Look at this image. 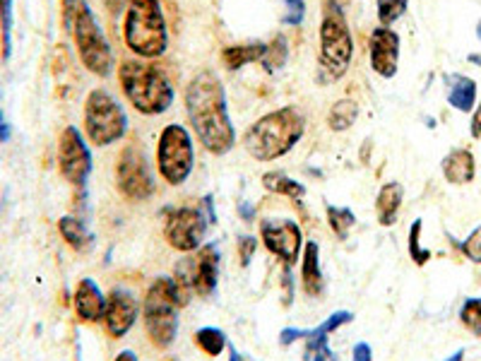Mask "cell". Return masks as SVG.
<instances>
[{
    "label": "cell",
    "instance_id": "35",
    "mask_svg": "<svg viewBox=\"0 0 481 361\" xmlns=\"http://www.w3.org/2000/svg\"><path fill=\"white\" fill-rule=\"evenodd\" d=\"M284 3V17H282V24H289V27H299L303 20H306V0H282Z\"/></svg>",
    "mask_w": 481,
    "mask_h": 361
},
{
    "label": "cell",
    "instance_id": "12",
    "mask_svg": "<svg viewBox=\"0 0 481 361\" xmlns=\"http://www.w3.org/2000/svg\"><path fill=\"white\" fill-rule=\"evenodd\" d=\"M260 241L279 263L292 265V268L303 251V232L289 217L260 219Z\"/></svg>",
    "mask_w": 481,
    "mask_h": 361
},
{
    "label": "cell",
    "instance_id": "7",
    "mask_svg": "<svg viewBox=\"0 0 481 361\" xmlns=\"http://www.w3.org/2000/svg\"><path fill=\"white\" fill-rule=\"evenodd\" d=\"M84 133L97 147L118 143L128 133V113L109 90H92L84 99Z\"/></svg>",
    "mask_w": 481,
    "mask_h": 361
},
{
    "label": "cell",
    "instance_id": "10",
    "mask_svg": "<svg viewBox=\"0 0 481 361\" xmlns=\"http://www.w3.org/2000/svg\"><path fill=\"white\" fill-rule=\"evenodd\" d=\"M116 189L130 203H144L157 193V176L143 145L130 143L116 159Z\"/></svg>",
    "mask_w": 481,
    "mask_h": 361
},
{
    "label": "cell",
    "instance_id": "49",
    "mask_svg": "<svg viewBox=\"0 0 481 361\" xmlns=\"http://www.w3.org/2000/svg\"><path fill=\"white\" fill-rule=\"evenodd\" d=\"M477 37H479V41H481V20L477 22Z\"/></svg>",
    "mask_w": 481,
    "mask_h": 361
},
{
    "label": "cell",
    "instance_id": "48",
    "mask_svg": "<svg viewBox=\"0 0 481 361\" xmlns=\"http://www.w3.org/2000/svg\"><path fill=\"white\" fill-rule=\"evenodd\" d=\"M467 60H469V63H477V66H481V56H479V53H469V56H467Z\"/></svg>",
    "mask_w": 481,
    "mask_h": 361
},
{
    "label": "cell",
    "instance_id": "17",
    "mask_svg": "<svg viewBox=\"0 0 481 361\" xmlns=\"http://www.w3.org/2000/svg\"><path fill=\"white\" fill-rule=\"evenodd\" d=\"M371 68L383 80L398 75L399 68V34L390 27H376L369 41Z\"/></svg>",
    "mask_w": 481,
    "mask_h": 361
},
{
    "label": "cell",
    "instance_id": "33",
    "mask_svg": "<svg viewBox=\"0 0 481 361\" xmlns=\"http://www.w3.org/2000/svg\"><path fill=\"white\" fill-rule=\"evenodd\" d=\"M459 323L465 325L467 330L481 338V296L479 299H467L459 309Z\"/></svg>",
    "mask_w": 481,
    "mask_h": 361
},
{
    "label": "cell",
    "instance_id": "31",
    "mask_svg": "<svg viewBox=\"0 0 481 361\" xmlns=\"http://www.w3.org/2000/svg\"><path fill=\"white\" fill-rule=\"evenodd\" d=\"M421 229H424V219H414L412 226H409V241H407V249H409V258L414 260V265H424L431 260V251L421 246Z\"/></svg>",
    "mask_w": 481,
    "mask_h": 361
},
{
    "label": "cell",
    "instance_id": "23",
    "mask_svg": "<svg viewBox=\"0 0 481 361\" xmlns=\"http://www.w3.org/2000/svg\"><path fill=\"white\" fill-rule=\"evenodd\" d=\"M58 232L70 249L77 251V253H90V251L94 249V233L87 229L83 219L70 217V215L58 219Z\"/></svg>",
    "mask_w": 481,
    "mask_h": 361
},
{
    "label": "cell",
    "instance_id": "19",
    "mask_svg": "<svg viewBox=\"0 0 481 361\" xmlns=\"http://www.w3.org/2000/svg\"><path fill=\"white\" fill-rule=\"evenodd\" d=\"M301 282H303V292L309 294L310 299H320L325 294V275L323 268H320V246H318V241H309L303 246Z\"/></svg>",
    "mask_w": 481,
    "mask_h": 361
},
{
    "label": "cell",
    "instance_id": "22",
    "mask_svg": "<svg viewBox=\"0 0 481 361\" xmlns=\"http://www.w3.org/2000/svg\"><path fill=\"white\" fill-rule=\"evenodd\" d=\"M402 200H405V186L399 180H388L383 189L378 190L376 215L380 226H392L398 222Z\"/></svg>",
    "mask_w": 481,
    "mask_h": 361
},
{
    "label": "cell",
    "instance_id": "28",
    "mask_svg": "<svg viewBox=\"0 0 481 361\" xmlns=\"http://www.w3.org/2000/svg\"><path fill=\"white\" fill-rule=\"evenodd\" d=\"M193 342L197 345V349H203L207 357H219L229 347V339H226V332L222 328H214V325H205L200 330L193 335Z\"/></svg>",
    "mask_w": 481,
    "mask_h": 361
},
{
    "label": "cell",
    "instance_id": "36",
    "mask_svg": "<svg viewBox=\"0 0 481 361\" xmlns=\"http://www.w3.org/2000/svg\"><path fill=\"white\" fill-rule=\"evenodd\" d=\"M236 249H239L240 265H243V268H249L250 260L256 258L258 239H256V236H250V233H240L239 239H236Z\"/></svg>",
    "mask_w": 481,
    "mask_h": 361
},
{
    "label": "cell",
    "instance_id": "37",
    "mask_svg": "<svg viewBox=\"0 0 481 361\" xmlns=\"http://www.w3.org/2000/svg\"><path fill=\"white\" fill-rule=\"evenodd\" d=\"M282 292H284V306H292L293 301V275L292 265H282Z\"/></svg>",
    "mask_w": 481,
    "mask_h": 361
},
{
    "label": "cell",
    "instance_id": "18",
    "mask_svg": "<svg viewBox=\"0 0 481 361\" xmlns=\"http://www.w3.org/2000/svg\"><path fill=\"white\" fill-rule=\"evenodd\" d=\"M73 306H75V313L80 321H84V323H99V321H104L106 296L94 279L83 277L77 282L75 294H73Z\"/></svg>",
    "mask_w": 481,
    "mask_h": 361
},
{
    "label": "cell",
    "instance_id": "15",
    "mask_svg": "<svg viewBox=\"0 0 481 361\" xmlns=\"http://www.w3.org/2000/svg\"><path fill=\"white\" fill-rule=\"evenodd\" d=\"M354 321L352 311H335L325 318L323 323L313 328V330H303L301 339L306 342L303 347V361H337V354L332 352L330 335L339 328H345Z\"/></svg>",
    "mask_w": 481,
    "mask_h": 361
},
{
    "label": "cell",
    "instance_id": "27",
    "mask_svg": "<svg viewBox=\"0 0 481 361\" xmlns=\"http://www.w3.org/2000/svg\"><path fill=\"white\" fill-rule=\"evenodd\" d=\"M289 39L284 37V34H277V37L272 39L270 44L265 46V53L263 58H260V63H263L265 73H277V70H282L286 66V60H289Z\"/></svg>",
    "mask_w": 481,
    "mask_h": 361
},
{
    "label": "cell",
    "instance_id": "34",
    "mask_svg": "<svg viewBox=\"0 0 481 361\" xmlns=\"http://www.w3.org/2000/svg\"><path fill=\"white\" fill-rule=\"evenodd\" d=\"M452 243H455V241H452ZM455 246L462 251V256H465L467 260L481 265V225L477 226L462 243H455Z\"/></svg>",
    "mask_w": 481,
    "mask_h": 361
},
{
    "label": "cell",
    "instance_id": "6",
    "mask_svg": "<svg viewBox=\"0 0 481 361\" xmlns=\"http://www.w3.org/2000/svg\"><path fill=\"white\" fill-rule=\"evenodd\" d=\"M179 301L171 277H157L143 301V321L147 338L157 349H169L179 335Z\"/></svg>",
    "mask_w": 481,
    "mask_h": 361
},
{
    "label": "cell",
    "instance_id": "29",
    "mask_svg": "<svg viewBox=\"0 0 481 361\" xmlns=\"http://www.w3.org/2000/svg\"><path fill=\"white\" fill-rule=\"evenodd\" d=\"M325 212H328V225L335 232L337 239H346L349 236V229L356 225V215H354L349 207H335V205H325Z\"/></svg>",
    "mask_w": 481,
    "mask_h": 361
},
{
    "label": "cell",
    "instance_id": "30",
    "mask_svg": "<svg viewBox=\"0 0 481 361\" xmlns=\"http://www.w3.org/2000/svg\"><path fill=\"white\" fill-rule=\"evenodd\" d=\"M13 5L15 0H0V48L5 60L13 56Z\"/></svg>",
    "mask_w": 481,
    "mask_h": 361
},
{
    "label": "cell",
    "instance_id": "14",
    "mask_svg": "<svg viewBox=\"0 0 481 361\" xmlns=\"http://www.w3.org/2000/svg\"><path fill=\"white\" fill-rule=\"evenodd\" d=\"M140 316V304L137 296L130 289L116 286L111 294L106 296V311H104V328L111 338H126L130 328L137 323Z\"/></svg>",
    "mask_w": 481,
    "mask_h": 361
},
{
    "label": "cell",
    "instance_id": "3",
    "mask_svg": "<svg viewBox=\"0 0 481 361\" xmlns=\"http://www.w3.org/2000/svg\"><path fill=\"white\" fill-rule=\"evenodd\" d=\"M118 84L128 104L143 116H162L171 109L176 92L169 77L144 60H120Z\"/></svg>",
    "mask_w": 481,
    "mask_h": 361
},
{
    "label": "cell",
    "instance_id": "9",
    "mask_svg": "<svg viewBox=\"0 0 481 361\" xmlns=\"http://www.w3.org/2000/svg\"><path fill=\"white\" fill-rule=\"evenodd\" d=\"M196 166V147H193V136L186 126L180 123H169L159 133L157 143V169L159 176L169 186H183L190 179Z\"/></svg>",
    "mask_w": 481,
    "mask_h": 361
},
{
    "label": "cell",
    "instance_id": "16",
    "mask_svg": "<svg viewBox=\"0 0 481 361\" xmlns=\"http://www.w3.org/2000/svg\"><path fill=\"white\" fill-rule=\"evenodd\" d=\"M186 270H188L190 285H193V292L197 296H212L214 289H217L219 282V249L217 243H205L197 249V253L193 258H186L183 260Z\"/></svg>",
    "mask_w": 481,
    "mask_h": 361
},
{
    "label": "cell",
    "instance_id": "41",
    "mask_svg": "<svg viewBox=\"0 0 481 361\" xmlns=\"http://www.w3.org/2000/svg\"><path fill=\"white\" fill-rule=\"evenodd\" d=\"M469 133H472L474 140L481 137V104L472 111V123H469Z\"/></svg>",
    "mask_w": 481,
    "mask_h": 361
},
{
    "label": "cell",
    "instance_id": "42",
    "mask_svg": "<svg viewBox=\"0 0 481 361\" xmlns=\"http://www.w3.org/2000/svg\"><path fill=\"white\" fill-rule=\"evenodd\" d=\"M203 205H205V210H207V219H210V225H217V212H214V200H212V196H205Z\"/></svg>",
    "mask_w": 481,
    "mask_h": 361
},
{
    "label": "cell",
    "instance_id": "11",
    "mask_svg": "<svg viewBox=\"0 0 481 361\" xmlns=\"http://www.w3.org/2000/svg\"><path fill=\"white\" fill-rule=\"evenodd\" d=\"M164 239L179 253H196L207 236L210 219L205 217L200 207H173L166 210Z\"/></svg>",
    "mask_w": 481,
    "mask_h": 361
},
{
    "label": "cell",
    "instance_id": "20",
    "mask_svg": "<svg viewBox=\"0 0 481 361\" xmlns=\"http://www.w3.org/2000/svg\"><path fill=\"white\" fill-rule=\"evenodd\" d=\"M441 172H443L445 180L452 186H467L472 183L477 176V162L474 154L467 147H455L443 157L441 162Z\"/></svg>",
    "mask_w": 481,
    "mask_h": 361
},
{
    "label": "cell",
    "instance_id": "43",
    "mask_svg": "<svg viewBox=\"0 0 481 361\" xmlns=\"http://www.w3.org/2000/svg\"><path fill=\"white\" fill-rule=\"evenodd\" d=\"M10 140V123L5 120L3 111H0V143H8Z\"/></svg>",
    "mask_w": 481,
    "mask_h": 361
},
{
    "label": "cell",
    "instance_id": "50",
    "mask_svg": "<svg viewBox=\"0 0 481 361\" xmlns=\"http://www.w3.org/2000/svg\"><path fill=\"white\" fill-rule=\"evenodd\" d=\"M337 3H342V5H345V3H346V0H337Z\"/></svg>",
    "mask_w": 481,
    "mask_h": 361
},
{
    "label": "cell",
    "instance_id": "39",
    "mask_svg": "<svg viewBox=\"0 0 481 361\" xmlns=\"http://www.w3.org/2000/svg\"><path fill=\"white\" fill-rule=\"evenodd\" d=\"M352 361H373V349L369 342H356L352 347Z\"/></svg>",
    "mask_w": 481,
    "mask_h": 361
},
{
    "label": "cell",
    "instance_id": "2",
    "mask_svg": "<svg viewBox=\"0 0 481 361\" xmlns=\"http://www.w3.org/2000/svg\"><path fill=\"white\" fill-rule=\"evenodd\" d=\"M306 119L296 106H282L265 113L243 133V147L256 162H277L301 143Z\"/></svg>",
    "mask_w": 481,
    "mask_h": 361
},
{
    "label": "cell",
    "instance_id": "44",
    "mask_svg": "<svg viewBox=\"0 0 481 361\" xmlns=\"http://www.w3.org/2000/svg\"><path fill=\"white\" fill-rule=\"evenodd\" d=\"M113 361H140V359H137L136 352H130V349H123V352L116 354V359H113Z\"/></svg>",
    "mask_w": 481,
    "mask_h": 361
},
{
    "label": "cell",
    "instance_id": "47",
    "mask_svg": "<svg viewBox=\"0 0 481 361\" xmlns=\"http://www.w3.org/2000/svg\"><path fill=\"white\" fill-rule=\"evenodd\" d=\"M443 361H465V352H462V349H458V352L450 354V357H448V359H443Z\"/></svg>",
    "mask_w": 481,
    "mask_h": 361
},
{
    "label": "cell",
    "instance_id": "40",
    "mask_svg": "<svg viewBox=\"0 0 481 361\" xmlns=\"http://www.w3.org/2000/svg\"><path fill=\"white\" fill-rule=\"evenodd\" d=\"M239 215H240V219L246 222V225H250V222H256V215H258L256 205H250V203H246V200H240V203H239Z\"/></svg>",
    "mask_w": 481,
    "mask_h": 361
},
{
    "label": "cell",
    "instance_id": "24",
    "mask_svg": "<svg viewBox=\"0 0 481 361\" xmlns=\"http://www.w3.org/2000/svg\"><path fill=\"white\" fill-rule=\"evenodd\" d=\"M263 189L272 196H284L292 203H301L306 198V186L286 176L284 172H265L263 173Z\"/></svg>",
    "mask_w": 481,
    "mask_h": 361
},
{
    "label": "cell",
    "instance_id": "8",
    "mask_svg": "<svg viewBox=\"0 0 481 361\" xmlns=\"http://www.w3.org/2000/svg\"><path fill=\"white\" fill-rule=\"evenodd\" d=\"M70 31H73L77 53H80V60H83L84 68L97 77L111 75L116 58H113L111 46L106 41L104 30L99 27L97 15L92 13V8L84 0L80 3V8H77V15L73 20Z\"/></svg>",
    "mask_w": 481,
    "mask_h": 361
},
{
    "label": "cell",
    "instance_id": "25",
    "mask_svg": "<svg viewBox=\"0 0 481 361\" xmlns=\"http://www.w3.org/2000/svg\"><path fill=\"white\" fill-rule=\"evenodd\" d=\"M265 46L267 44H263V41L226 46L224 51H222V66H224L226 70H240L243 66H249V63H256V60L263 58Z\"/></svg>",
    "mask_w": 481,
    "mask_h": 361
},
{
    "label": "cell",
    "instance_id": "46",
    "mask_svg": "<svg viewBox=\"0 0 481 361\" xmlns=\"http://www.w3.org/2000/svg\"><path fill=\"white\" fill-rule=\"evenodd\" d=\"M369 150H373V140H363V150H361V159H363V164H366V159H369Z\"/></svg>",
    "mask_w": 481,
    "mask_h": 361
},
{
    "label": "cell",
    "instance_id": "38",
    "mask_svg": "<svg viewBox=\"0 0 481 361\" xmlns=\"http://www.w3.org/2000/svg\"><path fill=\"white\" fill-rule=\"evenodd\" d=\"M80 3H83V0H63V27L68 31L70 27H73V20H75Z\"/></svg>",
    "mask_w": 481,
    "mask_h": 361
},
{
    "label": "cell",
    "instance_id": "45",
    "mask_svg": "<svg viewBox=\"0 0 481 361\" xmlns=\"http://www.w3.org/2000/svg\"><path fill=\"white\" fill-rule=\"evenodd\" d=\"M229 361H246L243 359V354L236 349V345H229Z\"/></svg>",
    "mask_w": 481,
    "mask_h": 361
},
{
    "label": "cell",
    "instance_id": "4",
    "mask_svg": "<svg viewBox=\"0 0 481 361\" xmlns=\"http://www.w3.org/2000/svg\"><path fill=\"white\" fill-rule=\"evenodd\" d=\"M123 41L137 58H162L169 46V31L159 0H130L123 20Z\"/></svg>",
    "mask_w": 481,
    "mask_h": 361
},
{
    "label": "cell",
    "instance_id": "1",
    "mask_svg": "<svg viewBox=\"0 0 481 361\" xmlns=\"http://www.w3.org/2000/svg\"><path fill=\"white\" fill-rule=\"evenodd\" d=\"M186 116L193 133L205 150L214 157H224L236 145L229 104H226L224 84L212 70H200L186 84Z\"/></svg>",
    "mask_w": 481,
    "mask_h": 361
},
{
    "label": "cell",
    "instance_id": "21",
    "mask_svg": "<svg viewBox=\"0 0 481 361\" xmlns=\"http://www.w3.org/2000/svg\"><path fill=\"white\" fill-rule=\"evenodd\" d=\"M445 90H448V104L459 113H472L477 109V83L472 77L459 75H445Z\"/></svg>",
    "mask_w": 481,
    "mask_h": 361
},
{
    "label": "cell",
    "instance_id": "5",
    "mask_svg": "<svg viewBox=\"0 0 481 361\" xmlns=\"http://www.w3.org/2000/svg\"><path fill=\"white\" fill-rule=\"evenodd\" d=\"M354 58V37L346 22L345 8L337 0H323V20H320V70L328 80H339L346 75Z\"/></svg>",
    "mask_w": 481,
    "mask_h": 361
},
{
    "label": "cell",
    "instance_id": "13",
    "mask_svg": "<svg viewBox=\"0 0 481 361\" xmlns=\"http://www.w3.org/2000/svg\"><path fill=\"white\" fill-rule=\"evenodd\" d=\"M58 169L63 173V179L73 183V186H77V189L87 183L92 169H94L92 150L87 147L83 133L75 126H68V128L60 133Z\"/></svg>",
    "mask_w": 481,
    "mask_h": 361
},
{
    "label": "cell",
    "instance_id": "32",
    "mask_svg": "<svg viewBox=\"0 0 481 361\" xmlns=\"http://www.w3.org/2000/svg\"><path fill=\"white\" fill-rule=\"evenodd\" d=\"M409 8V0H376V13L380 27H392Z\"/></svg>",
    "mask_w": 481,
    "mask_h": 361
},
{
    "label": "cell",
    "instance_id": "26",
    "mask_svg": "<svg viewBox=\"0 0 481 361\" xmlns=\"http://www.w3.org/2000/svg\"><path fill=\"white\" fill-rule=\"evenodd\" d=\"M359 111V104L354 99H339L328 111V128L335 130V133H345V130H349L356 123Z\"/></svg>",
    "mask_w": 481,
    "mask_h": 361
}]
</instances>
